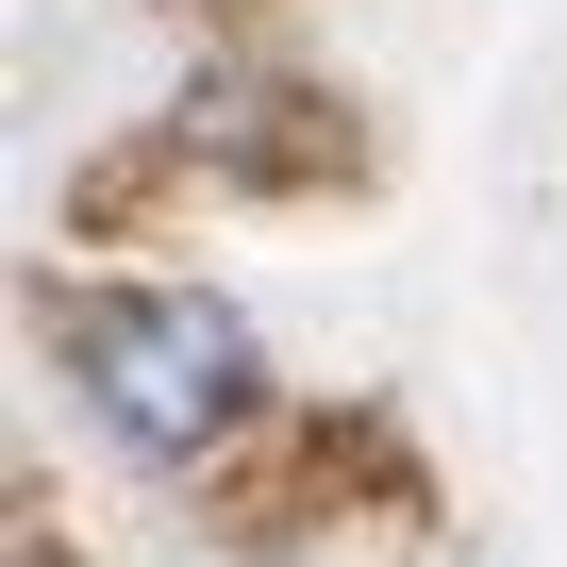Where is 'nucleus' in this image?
Masks as SVG:
<instances>
[{
    "label": "nucleus",
    "instance_id": "f257e3e1",
    "mask_svg": "<svg viewBox=\"0 0 567 567\" xmlns=\"http://www.w3.org/2000/svg\"><path fill=\"white\" fill-rule=\"evenodd\" d=\"M51 351H68L84 417H101L117 451H151V467H184V451H217V434L250 417V334H234V301H200V284H117V301H68Z\"/></svg>",
    "mask_w": 567,
    "mask_h": 567
}]
</instances>
